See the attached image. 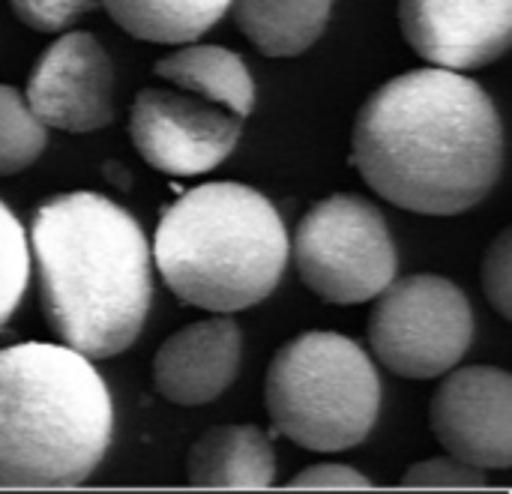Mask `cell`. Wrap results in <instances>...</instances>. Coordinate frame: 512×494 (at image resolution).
Wrapping results in <instances>:
<instances>
[{"label": "cell", "mask_w": 512, "mask_h": 494, "mask_svg": "<svg viewBox=\"0 0 512 494\" xmlns=\"http://www.w3.org/2000/svg\"><path fill=\"white\" fill-rule=\"evenodd\" d=\"M351 162L390 204L420 216H459L498 183L504 126L489 93L468 75L414 69L366 99Z\"/></svg>", "instance_id": "cell-1"}, {"label": "cell", "mask_w": 512, "mask_h": 494, "mask_svg": "<svg viewBox=\"0 0 512 494\" xmlns=\"http://www.w3.org/2000/svg\"><path fill=\"white\" fill-rule=\"evenodd\" d=\"M288 255L303 285L336 306L369 303L396 279L387 219L360 195H330L306 210Z\"/></svg>", "instance_id": "cell-6"}, {"label": "cell", "mask_w": 512, "mask_h": 494, "mask_svg": "<svg viewBox=\"0 0 512 494\" xmlns=\"http://www.w3.org/2000/svg\"><path fill=\"white\" fill-rule=\"evenodd\" d=\"M333 0H231L237 27L267 57H294L318 42Z\"/></svg>", "instance_id": "cell-15"}, {"label": "cell", "mask_w": 512, "mask_h": 494, "mask_svg": "<svg viewBox=\"0 0 512 494\" xmlns=\"http://www.w3.org/2000/svg\"><path fill=\"white\" fill-rule=\"evenodd\" d=\"M30 279V243L15 213L0 201V327L15 315Z\"/></svg>", "instance_id": "cell-18"}, {"label": "cell", "mask_w": 512, "mask_h": 494, "mask_svg": "<svg viewBox=\"0 0 512 494\" xmlns=\"http://www.w3.org/2000/svg\"><path fill=\"white\" fill-rule=\"evenodd\" d=\"M264 402L273 429L312 453H342L366 441L381 411V381L348 336L309 330L270 360Z\"/></svg>", "instance_id": "cell-5"}, {"label": "cell", "mask_w": 512, "mask_h": 494, "mask_svg": "<svg viewBox=\"0 0 512 494\" xmlns=\"http://www.w3.org/2000/svg\"><path fill=\"white\" fill-rule=\"evenodd\" d=\"M369 315V342L378 360L411 381H432L459 366L474 339V312L465 291L435 273L393 279Z\"/></svg>", "instance_id": "cell-7"}, {"label": "cell", "mask_w": 512, "mask_h": 494, "mask_svg": "<svg viewBox=\"0 0 512 494\" xmlns=\"http://www.w3.org/2000/svg\"><path fill=\"white\" fill-rule=\"evenodd\" d=\"M153 261L183 303L231 315L273 294L288 264V231L258 189L204 183L165 207Z\"/></svg>", "instance_id": "cell-4"}, {"label": "cell", "mask_w": 512, "mask_h": 494, "mask_svg": "<svg viewBox=\"0 0 512 494\" xmlns=\"http://www.w3.org/2000/svg\"><path fill=\"white\" fill-rule=\"evenodd\" d=\"M30 111L51 129L93 132L114 117V66L102 42L75 30L51 42L36 60L27 93Z\"/></svg>", "instance_id": "cell-10"}, {"label": "cell", "mask_w": 512, "mask_h": 494, "mask_svg": "<svg viewBox=\"0 0 512 494\" xmlns=\"http://www.w3.org/2000/svg\"><path fill=\"white\" fill-rule=\"evenodd\" d=\"M45 321L87 360L123 354L141 333L153 282L150 246L120 204L96 192L42 201L27 231Z\"/></svg>", "instance_id": "cell-2"}, {"label": "cell", "mask_w": 512, "mask_h": 494, "mask_svg": "<svg viewBox=\"0 0 512 494\" xmlns=\"http://www.w3.org/2000/svg\"><path fill=\"white\" fill-rule=\"evenodd\" d=\"M240 348L237 321L216 312V318L195 321L162 342L153 357V384L180 408L210 405L234 384Z\"/></svg>", "instance_id": "cell-12"}, {"label": "cell", "mask_w": 512, "mask_h": 494, "mask_svg": "<svg viewBox=\"0 0 512 494\" xmlns=\"http://www.w3.org/2000/svg\"><path fill=\"white\" fill-rule=\"evenodd\" d=\"M483 291L501 318H512V231L504 228L483 258Z\"/></svg>", "instance_id": "cell-20"}, {"label": "cell", "mask_w": 512, "mask_h": 494, "mask_svg": "<svg viewBox=\"0 0 512 494\" xmlns=\"http://www.w3.org/2000/svg\"><path fill=\"white\" fill-rule=\"evenodd\" d=\"M99 3L126 33L159 45L198 39L231 6V0H99Z\"/></svg>", "instance_id": "cell-16"}, {"label": "cell", "mask_w": 512, "mask_h": 494, "mask_svg": "<svg viewBox=\"0 0 512 494\" xmlns=\"http://www.w3.org/2000/svg\"><path fill=\"white\" fill-rule=\"evenodd\" d=\"M291 489H336V492H345V489H369V477H363L357 468H348V465H312L306 468L303 474H297L291 483Z\"/></svg>", "instance_id": "cell-22"}, {"label": "cell", "mask_w": 512, "mask_h": 494, "mask_svg": "<svg viewBox=\"0 0 512 494\" xmlns=\"http://www.w3.org/2000/svg\"><path fill=\"white\" fill-rule=\"evenodd\" d=\"M243 132V117L189 90L144 87L129 114V135L147 165L174 177L213 171Z\"/></svg>", "instance_id": "cell-8"}, {"label": "cell", "mask_w": 512, "mask_h": 494, "mask_svg": "<svg viewBox=\"0 0 512 494\" xmlns=\"http://www.w3.org/2000/svg\"><path fill=\"white\" fill-rule=\"evenodd\" d=\"M15 18L39 33H57L84 12L96 9L99 0H9Z\"/></svg>", "instance_id": "cell-21"}, {"label": "cell", "mask_w": 512, "mask_h": 494, "mask_svg": "<svg viewBox=\"0 0 512 494\" xmlns=\"http://www.w3.org/2000/svg\"><path fill=\"white\" fill-rule=\"evenodd\" d=\"M111 429V393L84 354L45 342L0 351V489L84 483Z\"/></svg>", "instance_id": "cell-3"}, {"label": "cell", "mask_w": 512, "mask_h": 494, "mask_svg": "<svg viewBox=\"0 0 512 494\" xmlns=\"http://www.w3.org/2000/svg\"><path fill=\"white\" fill-rule=\"evenodd\" d=\"M432 432L441 447L483 471L512 465V378L495 366L450 369L432 396Z\"/></svg>", "instance_id": "cell-9"}, {"label": "cell", "mask_w": 512, "mask_h": 494, "mask_svg": "<svg viewBox=\"0 0 512 494\" xmlns=\"http://www.w3.org/2000/svg\"><path fill=\"white\" fill-rule=\"evenodd\" d=\"M399 24L423 60L468 72L510 48L512 0H399Z\"/></svg>", "instance_id": "cell-11"}, {"label": "cell", "mask_w": 512, "mask_h": 494, "mask_svg": "<svg viewBox=\"0 0 512 494\" xmlns=\"http://www.w3.org/2000/svg\"><path fill=\"white\" fill-rule=\"evenodd\" d=\"M48 144V126L30 111L27 99L0 84V177L30 168Z\"/></svg>", "instance_id": "cell-17"}, {"label": "cell", "mask_w": 512, "mask_h": 494, "mask_svg": "<svg viewBox=\"0 0 512 494\" xmlns=\"http://www.w3.org/2000/svg\"><path fill=\"white\" fill-rule=\"evenodd\" d=\"M186 477L198 489H270L276 453L258 426H216L192 444Z\"/></svg>", "instance_id": "cell-13"}, {"label": "cell", "mask_w": 512, "mask_h": 494, "mask_svg": "<svg viewBox=\"0 0 512 494\" xmlns=\"http://www.w3.org/2000/svg\"><path fill=\"white\" fill-rule=\"evenodd\" d=\"M156 75L165 78L171 87H180L207 102H216L243 120L255 108V81L246 63L228 48L183 45L156 63Z\"/></svg>", "instance_id": "cell-14"}, {"label": "cell", "mask_w": 512, "mask_h": 494, "mask_svg": "<svg viewBox=\"0 0 512 494\" xmlns=\"http://www.w3.org/2000/svg\"><path fill=\"white\" fill-rule=\"evenodd\" d=\"M402 486L408 489H483L489 486L483 468L468 465L456 456L444 459H426L420 465H411L402 477Z\"/></svg>", "instance_id": "cell-19"}]
</instances>
